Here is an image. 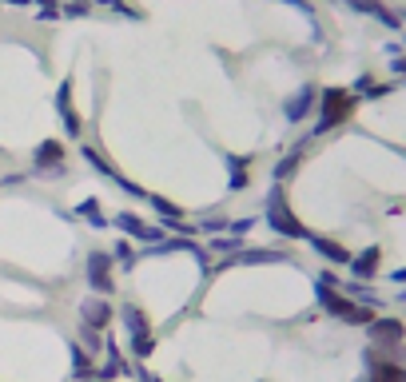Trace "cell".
<instances>
[{
  "mask_svg": "<svg viewBox=\"0 0 406 382\" xmlns=\"http://www.w3.org/2000/svg\"><path fill=\"white\" fill-rule=\"evenodd\" d=\"M112 259H116V267H132L136 259H140V251H136V239H128V235H120V239L112 243Z\"/></svg>",
  "mask_w": 406,
  "mask_h": 382,
  "instance_id": "d6986e66",
  "label": "cell"
},
{
  "mask_svg": "<svg viewBox=\"0 0 406 382\" xmlns=\"http://www.w3.org/2000/svg\"><path fill=\"white\" fill-rule=\"evenodd\" d=\"M96 4H100V9H108V12H116V16H124V21H132V24L143 21V12L132 9L128 0H96Z\"/></svg>",
  "mask_w": 406,
  "mask_h": 382,
  "instance_id": "44dd1931",
  "label": "cell"
},
{
  "mask_svg": "<svg viewBox=\"0 0 406 382\" xmlns=\"http://www.w3.org/2000/svg\"><path fill=\"white\" fill-rule=\"evenodd\" d=\"M108 227H116L120 235H128V239H136V243H152V247L168 239V231H163L160 223H148L136 212H116L112 219H108Z\"/></svg>",
  "mask_w": 406,
  "mask_h": 382,
  "instance_id": "5b68a950",
  "label": "cell"
},
{
  "mask_svg": "<svg viewBox=\"0 0 406 382\" xmlns=\"http://www.w3.org/2000/svg\"><path fill=\"white\" fill-rule=\"evenodd\" d=\"M398 21H402V28H406V9H402V12H398Z\"/></svg>",
  "mask_w": 406,
  "mask_h": 382,
  "instance_id": "d6a6232c",
  "label": "cell"
},
{
  "mask_svg": "<svg viewBox=\"0 0 406 382\" xmlns=\"http://www.w3.org/2000/svg\"><path fill=\"white\" fill-rule=\"evenodd\" d=\"M84 283H88L92 295H104V299L116 291V259H112V251L92 247L88 259H84Z\"/></svg>",
  "mask_w": 406,
  "mask_h": 382,
  "instance_id": "277c9868",
  "label": "cell"
},
{
  "mask_svg": "<svg viewBox=\"0 0 406 382\" xmlns=\"http://www.w3.org/2000/svg\"><path fill=\"white\" fill-rule=\"evenodd\" d=\"M227 223H231L227 215H215V212H207V215L199 219V231H207V235H219V231H227Z\"/></svg>",
  "mask_w": 406,
  "mask_h": 382,
  "instance_id": "7402d4cb",
  "label": "cell"
},
{
  "mask_svg": "<svg viewBox=\"0 0 406 382\" xmlns=\"http://www.w3.org/2000/svg\"><path fill=\"white\" fill-rule=\"evenodd\" d=\"M0 4H12V9H28L32 0H0Z\"/></svg>",
  "mask_w": 406,
  "mask_h": 382,
  "instance_id": "1f68e13d",
  "label": "cell"
},
{
  "mask_svg": "<svg viewBox=\"0 0 406 382\" xmlns=\"http://www.w3.org/2000/svg\"><path fill=\"white\" fill-rule=\"evenodd\" d=\"M358 100L351 96V88H319V108H315V128H311V140H319V136H331V131H339L343 124H351V116H355Z\"/></svg>",
  "mask_w": 406,
  "mask_h": 382,
  "instance_id": "6da1fadb",
  "label": "cell"
},
{
  "mask_svg": "<svg viewBox=\"0 0 406 382\" xmlns=\"http://www.w3.org/2000/svg\"><path fill=\"white\" fill-rule=\"evenodd\" d=\"M390 283H395V287H406V267H398V271H390Z\"/></svg>",
  "mask_w": 406,
  "mask_h": 382,
  "instance_id": "f546056e",
  "label": "cell"
},
{
  "mask_svg": "<svg viewBox=\"0 0 406 382\" xmlns=\"http://www.w3.org/2000/svg\"><path fill=\"white\" fill-rule=\"evenodd\" d=\"M335 4H346L351 12H358V16H371V21H378L383 28L398 32L402 28V21H398V12L395 9H386L383 0H335Z\"/></svg>",
  "mask_w": 406,
  "mask_h": 382,
  "instance_id": "7c38bea8",
  "label": "cell"
},
{
  "mask_svg": "<svg viewBox=\"0 0 406 382\" xmlns=\"http://www.w3.org/2000/svg\"><path fill=\"white\" fill-rule=\"evenodd\" d=\"M319 108V84H299V88L291 92V96H283V104H279V111H283L287 124H307L311 116H315Z\"/></svg>",
  "mask_w": 406,
  "mask_h": 382,
  "instance_id": "8992f818",
  "label": "cell"
},
{
  "mask_svg": "<svg viewBox=\"0 0 406 382\" xmlns=\"http://www.w3.org/2000/svg\"><path fill=\"white\" fill-rule=\"evenodd\" d=\"M307 243H311V251H315L319 259H327L331 267H346V263H351V255H355L351 247H343L339 239H331V235H319V231L307 235Z\"/></svg>",
  "mask_w": 406,
  "mask_h": 382,
  "instance_id": "9a60e30c",
  "label": "cell"
},
{
  "mask_svg": "<svg viewBox=\"0 0 406 382\" xmlns=\"http://www.w3.org/2000/svg\"><path fill=\"white\" fill-rule=\"evenodd\" d=\"M251 227H255V219H251V215H247V219H231V223H227V231H231V235H239V239H243V235L251 231Z\"/></svg>",
  "mask_w": 406,
  "mask_h": 382,
  "instance_id": "4316f807",
  "label": "cell"
},
{
  "mask_svg": "<svg viewBox=\"0 0 406 382\" xmlns=\"http://www.w3.org/2000/svg\"><path fill=\"white\" fill-rule=\"evenodd\" d=\"M287 259H291L287 247H243L231 259L215 263V271H227V267H263V263H287Z\"/></svg>",
  "mask_w": 406,
  "mask_h": 382,
  "instance_id": "52a82bcc",
  "label": "cell"
},
{
  "mask_svg": "<svg viewBox=\"0 0 406 382\" xmlns=\"http://www.w3.org/2000/svg\"><path fill=\"white\" fill-rule=\"evenodd\" d=\"M311 131H307L303 140L295 143V148H287L283 155H279V160H275V168H271V183H291V175L299 168H303V160H307V148H311Z\"/></svg>",
  "mask_w": 406,
  "mask_h": 382,
  "instance_id": "30bf717a",
  "label": "cell"
},
{
  "mask_svg": "<svg viewBox=\"0 0 406 382\" xmlns=\"http://www.w3.org/2000/svg\"><path fill=\"white\" fill-rule=\"evenodd\" d=\"M366 339L375 342V346H402L406 342V322L395 319V315H375V319L366 322Z\"/></svg>",
  "mask_w": 406,
  "mask_h": 382,
  "instance_id": "ba28073f",
  "label": "cell"
},
{
  "mask_svg": "<svg viewBox=\"0 0 406 382\" xmlns=\"http://www.w3.org/2000/svg\"><path fill=\"white\" fill-rule=\"evenodd\" d=\"M64 16H72V21H84V16H88V12H92V4H88V0H72V4H64Z\"/></svg>",
  "mask_w": 406,
  "mask_h": 382,
  "instance_id": "484cf974",
  "label": "cell"
},
{
  "mask_svg": "<svg viewBox=\"0 0 406 382\" xmlns=\"http://www.w3.org/2000/svg\"><path fill=\"white\" fill-rule=\"evenodd\" d=\"M80 160L88 163V168L96 171V175H104V180L112 183V187H116V180H120V175H124V171L116 168V163L108 160V155H104V151L96 148V143H80Z\"/></svg>",
  "mask_w": 406,
  "mask_h": 382,
  "instance_id": "2e32d148",
  "label": "cell"
},
{
  "mask_svg": "<svg viewBox=\"0 0 406 382\" xmlns=\"http://www.w3.org/2000/svg\"><path fill=\"white\" fill-rule=\"evenodd\" d=\"M56 111H60L64 131H68L72 140H80L84 120H80V111H76V104H72V80H60V88H56Z\"/></svg>",
  "mask_w": 406,
  "mask_h": 382,
  "instance_id": "4fadbf2b",
  "label": "cell"
},
{
  "mask_svg": "<svg viewBox=\"0 0 406 382\" xmlns=\"http://www.w3.org/2000/svg\"><path fill=\"white\" fill-rule=\"evenodd\" d=\"M255 155H235V151H224V168L227 171H251Z\"/></svg>",
  "mask_w": 406,
  "mask_h": 382,
  "instance_id": "603a6c76",
  "label": "cell"
},
{
  "mask_svg": "<svg viewBox=\"0 0 406 382\" xmlns=\"http://www.w3.org/2000/svg\"><path fill=\"white\" fill-rule=\"evenodd\" d=\"M72 219H84L88 227H96V231L108 227V215H104L100 200H80V203H76V212H72Z\"/></svg>",
  "mask_w": 406,
  "mask_h": 382,
  "instance_id": "ac0fdd59",
  "label": "cell"
},
{
  "mask_svg": "<svg viewBox=\"0 0 406 382\" xmlns=\"http://www.w3.org/2000/svg\"><path fill=\"white\" fill-rule=\"evenodd\" d=\"M116 319V307L104 295H88V299L80 302V322L84 327H92V331H108Z\"/></svg>",
  "mask_w": 406,
  "mask_h": 382,
  "instance_id": "8fae6325",
  "label": "cell"
},
{
  "mask_svg": "<svg viewBox=\"0 0 406 382\" xmlns=\"http://www.w3.org/2000/svg\"><path fill=\"white\" fill-rule=\"evenodd\" d=\"M120 322H124V331H128V346H132V354H136V359H148V354L155 351V331H152V319L143 315V307L124 302V307H120Z\"/></svg>",
  "mask_w": 406,
  "mask_h": 382,
  "instance_id": "3957f363",
  "label": "cell"
},
{
  "mask_svg": "<svg viewBox=\"0 0 406 382\" xmlns=\"http://www.w3.org/2000/svg\"><path fill=\"white\" fill-rule=\"evenodd\" d=\"M116 187H120L124 195H128V200H148V187H140V183H132V180H128V175H120V180H116Z\"/></svg>",
  "mask_w": 406,
  "mask_h": 382,
  "instance_id": "d4e9b609",
  "label": "cell"
},
{
  "mask_svg": "<svg viewBox=\"0 0 406 382\" xmlns=\"http://www.w3.org/2000/svg\"><path fill=\"white\" fill-rule=\"evenodd\" d=\"M378 267H383V247H363V251H355L351 263H346V271H351L355 283H371L378 275Z\"/></svg>",
  "mask_w": 406,
  "mask_h": 382,
  "instance_id": "5bb4252c",
  "label": "cell"
},
{
  "mask_svg": "<svg viewBox=\"0 0 406 382\" xmlns=\"http://www.w3.org/2000/svg\"><path fill=\"white\" fill-rule=\"evenodd\" d=\"M263 223L279 235V239H287V243H307V235H311V227H307V223L291 212V203H287V183H271Z\"/></svg>",
  "mask_w": 406,
  "mask_h": 382,
  "instance_id": "7a4b0ae2",
  "label": "cell"
},
{
  "mask_svg": "<svg viewBox=\"0 0 406 382\" xmlns=\"http://www.w3.org/2000/svg\"><path fill=\"white\" fill-rule=\"evenodd\" d=\"M0 183H4V187H16V183H24V175H21V171H12V175H4Z\"/></svg>",
  "mask_w": 406,
  "mask_h": 382,
  "instance_id": "4dcf8cb0",
  "label": "cell"
},
{
  "mask_svg": "<svg viewBox=\"0 0 406 382\" xmlns=\"http://www.w3.org/2000/svg\"><path fill=\"white\" fill-rule=\"evenodd\" d=\"M52 21H56V24L64 21V12H60V4H44V9H40V24H52Z\"/></svg>",
  "mask_w": 406,
  "mask_h": 382,
  "instance_id": "83f0119b",
  "label": "cell"
},
{
  "mask_svg": "<svg viewBox=\"0 0 406 382\" xmlns=\"http://www.w3.org/2000/svg\"><path fill=\"white\" fill-rule=\"evenodd\" d=\"M247 183H251V171H227V191H231V195L247 191Z\"/></svg>",
  "mask_w": 406,
  "mask_h": 382,
  "instance_id": "cb8c5ba5",
  "label": "cell"
},
{
  "mask_svg": "<svg viewBox=\"0 0 406 382\" xmlns=\"http://www.w3.org/2000/svg\"><path fill=\"white\" fill-rule=\"evenodd\" d=\"M247 243L239 239V235H212V243H207V251H215V255H224V259H231L235 251H243Z\"/></svg>",
  "mask_w": 406,
  "mask_h": 382,
  "instance_id": "ffe728a7",
  "label": "cell"
},
{
  "mask_svg": "<svg viewBox=\"0 0 406 382\" xmlns=\"http://www.w3.org/2000/svg\"><path fill=\"white\" fill-rule=\"evenodd\" d=\"M64 160H68V148H64L60 140H40L36 151H32V171H40V175H60Z\"/></svg>",
  "mask_w": 406,
  "mask_h": 382,
  "instance_id": "9c48e42d",
  "label": "cell"
},
{
  "mask_svg": "<svg viewBox=\"0 0 406 382\" xmlns=\"http://www.w3.org/2000/svg\"><path fill=\"white\" fill-rule=\"evenodd\" d=\"M390 92H395V84H383V80H375V76H358V80L351 84V96H355V100H383Z\"/></svg>",
  "mask_w": 406,
  "mask_h": 382,
  "instance_id": "e0dca14e",
  "label": "cell"
},
{
  "mask_svg": "<svg viewBox=\"0 0 406 382\" xmlns=\"http://www.w3.org/2000/svg\"><path fill=\"white\" fill-rule=\"evenodd\" d=\"M390 72L406 80V52H395V48H390Z\"/></svg>",
  "mask_w": 406,
  "mask_h": 382,
  "instance_id": "f1b7e54d",
  "label": "cell"
}]
</instances>
